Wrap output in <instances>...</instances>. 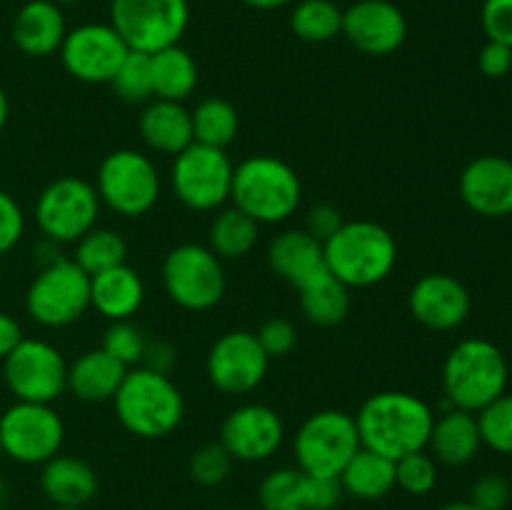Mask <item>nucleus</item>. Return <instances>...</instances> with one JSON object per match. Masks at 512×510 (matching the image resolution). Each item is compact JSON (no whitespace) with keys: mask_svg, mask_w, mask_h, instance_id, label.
<instances>
[{"mask_svg":"<svg viewBox=\"0 0 512 510\" xmlns=\"http://www.w3.org/2000/svg\"><path fill=\"white\" fill-rule=\"evenodd\" d=\"M25 308L45 328H65L90 308V275L75 260L58 258L45 263L28 285Z\"/></svg>","mask_w":512,"mask_h":510,"instance_id":"nucleus-6","label":"nucleus"},{"mask_svg":"<svg viewBox=\"0 0 512 510\" xmlns=\"http://www.w3.org/2000/svg\"><path fill=\"white\" fill-rule=\"evenodd\" d=\"M510 483L508 478L498 473H488L480 480H475L470 490V503L478 510H505L510 503Z\"/></svg>","mask_w":512,"mask_h":510,"instance_id":"nucleus-41","label":"nucleus"},{"mask_svg":"<svg viewBox=\"0 0 512 510\" xmlns=\"http://www.w3.org/2000/svg\"><path fill=\"white\" fill-rule=\"evenodd\" d=\"M20 340H23L20 323L13 318V315H8L0 310V360L8 358V355L18 348Z\"/></svg>","mask_w":512,"mask_h":510,"instance_id":"nucleus-47","label":"nucleus"},{"mask_svg":"<svg viewBox=\"0 0 512 510\" xmlns=\"http://www.w3.org/2000/svg\"><path fill=\"white\" fill-rule=\"evenodd\" d=\"M145 300V285L138 270L115 265L98 275H90V308L108 320H130Z\"/></svg>","mask_w":512,"mask_h":510,"instance_id":"nucleus-25","label":"nucleus"},{"mask_svg":"<svg viewBox=\"0 0 512 510\" xmlns=\"http://www.w3.org/2000/svg\"><path fill=\"white\" fill-rule=\"evenodd\" d=\"M233 510H248V508H233Z\"/></svg>","mask_w":512,"mask_h":510,"instance_id":"nucleus-56","label":"nucleus"},{"mask_svg":"<svg viewBox=\"0 0 512 510\" xmlns=\"http://www.w3.org/2000/svg\"><path fill=\"white\" fill-rule=\"evenodd\" d=\"M150 65H153L155 98L183 103L198 88V65L188 50L180 48V43L150 55Z\"/></svg>","mask_w":512,"mask_h":510,"instance_id":"nucleus-31","label":"nucleus"},{"mask_svg":"<svg viewBox=\"0 0 512 510\" xmlns=\"http://www.w3.org/2000/svg\"><path fill=\"white\" fill-rule=\"evenodd\" d=\"M125 255H128V245H125L123 235L110 228H93L75 243L73 260L88 275H98L115 265H123Z\"/></svg>","mask_w":512,"mask_h":510,"instance_id":"nucleus-35","label":"nucleus"},{"mask_svg":"<svg viewBox=\"0 0 512 510\" xmlns=\"http://www.w3.org/2000/svg\"><path fill=\"white\" fill-rule=\"evenodd\" d=\"M0 460H3V443H0Z\"/></svg>","mask_w":512,"mask_h":510,"instance_id":"nucleus-55","label":"nucleus"},{"mask_svg":"<svg viewBox=\"0 0 512 510\" xmlns=\"http://www.w3.org/2000/svg\"><path fill=\"white\" fill-rule=\"evenodd\" d=\"M8 115H10L8 95H5V90L0 88V130H3V128H5V123H8Z\"/></svg>","mask_w":512,"mask_h":510,"instance_id":"nucleus-50","label":"nucleus"},{"mask_svg":"<svg viewBox=\"0 0 512 510\" xmlns=\"http://www.w3.org/2000/svg\"><path fill=\"white\" fill-rule=\"evenodd\" d=\"M165 293L185 310H210L225 295V270L205 245L185 243L170 250L163 263Z\"/></svg>","mask_w":512,"mask_h":510,"instance_id":"nucleus-11","label":"nucleus"},{"mask_svg":"<svg viewBox=\"0 0 512 510\" xmlns=\"http://www.w3.org/2000/svg\"><path fill=\"white\" fill-rule=\"evenodd\" d=\"M260 223H255L250 215L240 208H225L210 223L208 248L218 255L220 260H240L255 248L258 243Z\"/></svg>","mask_w":512,"mask_h":510,"instance_id":"nucleus-32","label":"nucleus"},{"mask_svg":"<svg viewBox=\"0 0 512 510\" xmlns=\"http://www.w3.org/2000/svg\"><path fill=\"white\" fill-rule=\"evenodd\" d=\"M290 28L305 43H328L343 28V10L333 0H300L290 15Z\"/></svg>","mask_w":512,"mask_h":510,"instance_id":"nucleus-34","label":"nucleus"},{"mask_svg":"<svg viewBox=\"0 0 512 510\" xmlns=\"http://www.w3.org/2000/svg\"><path fill=\"white\" fill-rule=\"evenodd\" d=\"M358 450V425L353 415L343 410H320L310 415L295 435L298 468L315 478H340Z\"/></svg>","mask_w":512,"mask_h":510,"instance_id":"nucleus-8","label":"nucleus"},{"mask_svg":"<svg viewBox=\"0 0 512 510\" xmlns=\"http://www.w3.org/2000/svg\"><path fill=\"white\" fill-rule=\"evenodd\" d=\"M255 335H258L260 345L268 353V358H283V355H288L295 348V340H298L293 323L285 318L265 320Z\"/></svg>","mask_w":512,"mask_h":510,"instance_id":"nucleus-42","label":"nucleus"},{"mask_svg":"<svg viewBox=\"0 0 512 510\" xmlns=\"http://www.w3.org/2000/svg\"><path fill=\"white\" fill-rule=\"evenodd\" d=\"M508 388V360L503 350L483 338L455 345L443 365V390L450 408L480 413Z\"/></svg>","mask_w":512,"mask_h":510,"instance_id":"nucleus-4","label":"nucleus"},{"mask_svg":"<svg viewBox=\"0 0 512 510\" xmlns=\"http://www.w3.org/2000/svg\"><path fill=\"white\" fill-rule=\"evenodd\" d=\"M480 445H483V438H480L478 415L460 408L445 410L433 423V433L428 440L433 458L450 468L470 463L478 455Z\"/></svg>","mask_w":512,"mask_h":510,"instance_id":"nucleus-27","label":"nucleus"},{"mask_svg":"<svg viewBox=\"0 0 512 510\" xmlns=\"http://www.w3.org/2000/svg\"><path fill=\"white\" fill-rule=\"evenodd\" d=\"M115 415L128 433L155 440L173 433L185 415L183 395L168 373L153 368H130L113 395Z\"/></svg>","mask_w":512,"mask_h":510,"instance_id":"nucleus-2","label":"nucleus"},{"mask_svg":"<svg viewBox=\"0 0 512 510\" xmlns=\"http://www.w3.org/2000/svg\"><path fill=\"white\" fill-rule=\"evenodd\" d=\"M138 128L148 148L165 155H178L190 143H195L190 110L183 103H173V100H150L140 113Z\"/></svg>","mask_w":512,"mask_h":510,"instance_id":"nucleus-26","label":"nucleus"},{"mask_svg":"<svg viewBox=\"0 0 512 510\" xmlns=\"http://www.w3.org/2000/svg\"><path fill=\"white\" fill-rule=\"evenodd\" d=\"M130 48L110 23H85L65 33L63 68L83 83H110Z\"/></svg>","mask_w":512,"mask_h":510,"instance_id":"nucleus-15","label":"nucleus"},{"mask_svg":"<svg viewBox=\"0 0 512 510\" xmlns=\"http://www.w3.org/2000/svg\"><path fill=\"white\" fill-rule=\"evenodd\" d=\"M145 348H148V340H145L143 330L130 323V320H115L105 330L103 350H108L125 368H135L138 363H143Z\"/></svg>","mask_w":512,"mask_h":510,"instance_id":"nucleus-39","label":"nucleus"},{"mask_svg":"<svg viewBox=\"0 0 512 510\" xmlns=\"http://www.w3.org/2000/svg\"><path fill=\"white\" fill-rule=\"evenodd\" d=\"M480 438L495 453L512 455V395L503 393L478 413Z\"/></svg>","mask_w":512,"mask_h":510,"instance_id":"nucleus-37","label":"nucleus"},{"mask_svg":"<svg viewBox=\"0 0 512 510\" xmlns=\"http://www.w3.org/2000/svg\"><path fill=\"white\" fill-rule=\"evenodd\" d=\"M478 65H480V73L490 80H500L505 75H510L512 70V48L510 45L503 43H495V40H488L483 45L478 55Z\"/></svg>","mask_w":512,"mask_h":510,"instance_id":"nucleus-45","label":"nucleus"},{"mask_svg":"<svg viewBox=\"0 0 512 510\" xmlns=\"http://www.w3.org/2000/svg\"><path fill=\"white\" fill-rule=\"evenodd\" d=\"M345 35L355 50L365 55H390L408 38L405 13L390 0H358L343 10Z\"/></svg>","mask_w":512,"mask_h":510,"instance_id":"nucleus-17","label":"nucleus"},{"mask_svg":"<svg viewBox=\"0 0 512 510\" xmlns=\"http://www.w3.org/2000/svg\"><path fill=\"white\" fill-rule=\"evenodd\" d=\"M325 265L348 288H370L393 273L398 243L373 220L343 223L323 243Z\"/></svg>","mask_w":512,"mask_h":510,"instance_id":"nucleus-3","label":"nucleus"},{"mask_svg":"<svg viewBox=\"0 0 512 510\" xmlns=\"http://www.w3.org/2000/svg\"><path fill=\"white\" fill-rule=\"evenodd\" d=\"M8 498H10L8 483H5V480L0 478V510H5V503H8Z\"/></svg>","mask_w":512,"mask_h":510,"instance_id":"nucleus-51","label":"nucleus"},{"mask_svg":"<svg viewBox=\"0 0 512 510\" xmlns=\"http://www.w3.org/2000/svg\"><path fill=\"white\" fill-rule=\"evenodd\" d=\"M305 318L323 328L343 323L350 313V288L340 283L328 268L298 288Z\"/></svg>","mask_w":512,"mask_h":510,"instance_id":"nucleus-30","label":"nucleus"},{"mask_svg":"<svg viewBox=\"0 0 512 510\" xmlns=\"http://www.w3.org/2000/svg\"><path fill=\"white\" fill-rule=\"evenodd\" d=\"M190 23L188 0H110V25L130 50L158 53L178 45Z\"/></svg>","mask_w":512,"mask_h":510,"instance_id":"nucleus-7","label":"nucleus"},{"mask_svg":"<svg viewBox=\"0 0 512 510\" xmlns=\"http://www.w3.org/2000/svg\"><path fill=\"white\" fill-rule=\"evenodd\" d=\"M5 385L25 403L50 405L68 390V363L55 345L23 338L3 360Z\"/></svg>","mask_w":512,"mask_h":510,"instance_id":"nucleus-14","label":"nucleus"},{"mask_svg":"<svg viewBox=\"0 0 512 510\" xmlns=\"http://www.w3.org/2000/svg\"><path fill=\"white\" fill-rule=\"evenodd\" d=\"M233 170L228 153L213 145L190 143L175 155L173 188L175 195L190 210H215L230 198Z\"/></svg>","mask_w":512,"mask_h":510,"instance_id":"nucleus-13","label":"nucleus"},{"mask_svg":"<svg viewBox=\"0 0 512 510\" xmlns=\"http://www.w3.org/2000/svg\"><path fill=\"white\" fill-rule=\"evenodd\" d=\"M440 510H478V508H475V505L468 500V503H450Z\"/></svg>","mask_w":512,"mask_h":510,"instance_id":"nucleus-52","label":"nucleus"},{"mask_svg":"<svg viewBox=\"0 0 512 510\" xmlns=\"http://www.w3.org/2000/svg\"><path fill=\"white\" fill-rule=\"evenodd\" d=\"M65 15L53 0H28L13 20V43L30 58H45L63 45Z\"/></svg>","mask_w":512,"mask_h":510,"instance_id":"nucleus-22","label":"nucleus"},{"mask_svg":"<svg viewBox=\"0 0 512 510\" xmlns=\"http://www.w3.org/2000/svg\"><path fill=\"white\" fill-rule=\"evenodd\" d=\"M25 233V215L13 195L0 190V255L13 250Z\"/></svg>","mask_w":512,"mask_h":510,"instance_id":"nucleus-44","label":"nucleus"},{"mask_svg":"<svg viewBox=\"0 0 512 510\" xmlns=\"http://www.w3.org/2000/svg\"><path fill=\"white\" fill-rule=\"evenodd\" d=\"M53 3L63 8V5H73V3H78V0H53Z\"/></svg>","mask_w":512,"mask_h":510,"instance_id":"nucleus-53","label":"nucleus"},{"mask_svg":"<svg viewBox=\"0 0 512 510\" xmlns=\"http://www.w3.org/2000/svg\"><path fill=\"white\" fill-rule=\"evenodd\" d=\"M410 313L430 330H455L468 320L470 293L458 278L428 273L410 290Z\"/></svg>","mask_w":512,"mask_h":510,"instance_id":"nucleus-20","label":"nucleus"},{"mask_svg":"<svg viewBox=\"0 0 512 510\" xmlns=\"http://www.w3.org/2000/svg\"><path fill=\"white\" fill-rule=\"evenodd\" d=\"M433 423L430 405L405 390L370 395L355 415L360 445L390 460L428 448Z\"/></svg>","mask_w":512,"mask_h":510,"instance_id":"nucleus-1","label":"nucleus"},{"mask_svg":"<svg viewBox=\"0 0 512 510\" xmlns=\"http://www.w3.org/2000/svg\"><path fill=\"white\" fill-rule=\"evenodd\" d=\"M268 263L293 288H300V285H305L308 280H313L315 275L328 268L325 265L323 243L315 235H310L305 228L280 233L270 243Z\"/></svg>","mask_w":512,"mask_h":510,"instance_id":"nucleus-24","label":"nucleus"},{"mask_svg":"<svg viewBox=\"0 0 512 510\" xmlns=\"http://www.w3.org/2000/svg\"><path fill=\"white\" fill-rule=\"evenodd\" d=\"M100 198L88 180L63 175L53 180L35 203V223L50 243H78L95 228Z\"/></svg>","mask_w":512,"mask_h":510,"instance_id":"nucleus-10","label":"nucleus"},{"mask_svg":"<svg viewBox=\"0 0 512 510\" xmlns=\"http://www.w3.org/2000/svg\"><path fill=\"white\" fill-rule=\"evenodd\" d=\"M100 203L125 218H140L160 198V175L153 160L138 150H115L105 155L95 175Z\"/></svg>","mask_w":512,"mask_h":510,"instance_id":"nucleus-9","label":"nucleus"},{"mask_svg":"<svg viewBox=\"0 0 512 510\" xmlns=\"http://www.w3.org/2000/svg\"><path fill=\"white\" fill-rule=\"evenodd\" d=\"M480 20L488 40L512 48V0H485Z\"/></svg>","mask_w":512,"mask_h":510,"instance_id":"nucleus-43","label":"nucleus"},{"mask_svg":"<svg viewBox=\"0 0 512 510\" xmlns=\"http://www.w3.org/2000/svg\"><path fill=\"white\" fill-rule=\"evenodd\" d=\"M128 370L108 350H88L68 365V390L85 403H105L118 393Z\"/></svg>","mask_w":512,"mask_h":510,"instance_id":"nucleus-28","label":"nucleus"},{"mask_svg":"<svg viewBox=\"0 0 512 510\" xmlns=\"http://www.w3.org/2000/svg\"><path fill=\"white\" fill-rule=\"evenodd\" d=\"M40 488L58 508H83L98 495V475L85 460L58 453L43 463Z\"/></svg>","mask_w":512,"mask_h":510,"instance_id":"nucleus-23","label":"nucleus"},{"mask_svg":"<svg viewBox=\"0 0 512 510\" xmlns=\"http://www.w3.org/2000/svg\"><path fill=\"white\" fill-rule=\"evenodd\" d=\"M110 85H113L115 95L125 103H150L155 98L150 55L140 53V50H130L123 63H120L118 73L110 80Z\"/></svg>","mask_w":512,"mask_h":510,"instance_id":"nucleus-36","label":"nucleus"},{"mask_svg":"<svg viewBox=\"0 0 512 510\" xmlns=\"http://www.w3.org/2000/svg\"><path fill=\"white\" fill-rule=\"evenodd\" d=\"M243 3L255 10H278V8H285V5H290L293 0H243Z\"/></svg>","mask_w":512,"mask_h":510,"instance_id":"nucleus-49","label":"nucleus"},{"mask_svg":"<svg viewBox=\"0 0 512 510\" xmlns=\"http://www.w3.org/2000/svg\"><path fill=\"white\" fill-rule=\"evenodd\" d=\"M285 425L273 408L248 403L235 408L220 428V443L233 455V460L258 463L275 455L283 445Z\"/></svg>","mask_w":512,"mask_h":510,"instance_id":"nucleus-18","label":"nucleus"},{"mask_svg":"<svg viewBox=\"0 0 512 510\" xmlns=\"http://www.w3.org/2000/svg\"><path fill=\"white\" fill-rule=\"evenodd\" d=\"M65 425L50 405L18 403L0 415V443L3 455L23 465H43L60 453Z\"/></svg>","mask_w":512,"mask_h":510,"instance_id":"nucleus-12","label":"nucleus"},{"mask_svg":"<svg viewBox=\"0 0 512 510\" xmlns=\"http://www.w3.org/2000/svg\"><path fill=\"white\" fill-rule=\"evenodd\" d=\"M268 353L250 330H230L220 335L208 353V378L220 393L243 395L258 388L268 373Z\"/></svg>","mask_w":512,"mask_h":510,"instance_id":"nucleus-16","label":"nucleus"},{"mask_svg":"<svg viewBox=\"0 0 512 510\" xmlns=\"http://www.w3.org/2000/svg\"><path fill=\"white\" fill-rule=\"evenodd\" d=\"M193 118L195 143L213 145V148H228L235 140L240 128L238 110L233 103L223 98H208L190 113Z\"/></svg>","mask_w":512,"mask_h":510,"instance_id":"nucleus-33","label":"nucleus"},{"mask_svg":"<svg viewBox=\"0 0 512 510\" xmlns=\"http://www.w3.org/2000/svg\"><path fill=\"white\" fill-rule=\"evenodd\" d=\"M50 510H83V508H58V505H53Z\"/></svg>","mask_w":512,"mask_h":510,"instance_id":"nucleus-54","label":"nucleus"},{"mask_svg":"<svg viewBox=\"0 0 512 510\" xmlns=\"http://www.w3.org/2000/svg\"><path fill=\"white\" fill-rule=\"evenodd\" d=\"M343 223V215H340V210L335 208V205L320 203L308 213V225H305V230H308L310 235H315L320 243H325V240H328Z\"/></svg>","mask_w":512,"mask_h":510,"instance_id":"nucleus-46","label":"nucleus"},{"mask_svg":"<svg viewBox=\"0 0 512 510\" xmlns=\"http://www.w3.org/2000/svg\"><path fill=\"white\" fill-rule=\"evenodd\" d=\"M438 483V465L425 450L395 460V485L410 495H428Z\"/></svg>","mask_w":512,"mask_h":510,"instance_id":"nucleus-38","label":"nucleus"},{"mask_svg":"<svg viewBox=\"0 0 512 510\" xmlns=\"http://www.w3.org/2000/svg\"><path fill=\"white\" fill-rule=\"evenodd\" d=\"M230 200L255 223H283L298 210L303 185L285 160L253 155L235 165Z\"/></svg>","mask_w":512,"mask_h":510,"instance_id":"nucleus-5","label":"nucleus"},{"mask_svg":"<svg viewBox=\"0 0 512 510\" xmlns=\"http://www.w3.org/2000/svg\"><path fill=\"white\" fill-rule=\"evenodd\" d=\"M263 510H333L343 498L338 478H315L300 468H278L260 483Z\"/></svg>","mask_w":512,"mask_h":510,"instance_id":"nucleus-19","label":"nucleus"},{"mask_svg":"<svg viewBox=\"0 0 512 510\" xmlns=\"http://www.w3.org/2000/svg\"><path fill=\"white\" fill-rule=\"evenodd\" d=\"M173 360H175V350L170 348V345H165V343L150 345L148 343V348H145V358H143L145 368H153V370H158V373H168L170 365H173Z\"/></svg>","mask_w":512,"mask_h":510,"instance_id":"nucleus-48","label":"nucleus"},{"mask_svg":"<svg viewBox=\"0 0 512 510\" xmlns=\"http://www.w3.org/2000/svg\"><path fill=\"white\" fill-rule=\"evenodd\" d=\"M338 480L343 493L353 498L380 500L395 488V460L360 445Z\"/></svg>","mask_w":512,"mask_h":510,"instance_id":"nucleus-29","label":"nucleus"},{"mask_svg":"<svg viewBox=\"0 0 512 510\" xmlns=\"http://www.w3.org/2000/svg\"><path fill=\"white\" fill-rule=\"evenodd\" d=\"M0 275H3V268H0Z\"/></svg>","mask_w":512,"mask_h":510,"instance_id":"nucleus-57","label":"nucleus"},{"mask_svg":"<svg viewBox=\"0 0 512 510\" xmlns=\"http://www.w3.org/2000/svg\"><path fill=\"white\" fill-rule=\"evenodd\" d=\"M460 195L473 213L485 218L512 215V160L480 155L460 175Z\"/></svg>","mask_w":512,"mask_h":510,"instance_id":"nucleus-21","label":"nucleus"},{"mask_svg":"<svg viewBox=\"0 0 512 510\" xmlns=\"http://www.w3.org/2000/svg\"><path fill=\"white\" fill-rule=\"evenodd\" d=\"M233 468V455L223 448V443H210L195 450L190 458V475L195 483L205 485V488H215V485L225 483Z\"/></svg>","mask_w":512,"mask_h":510,"instance_id":"nucleus-40","label":"nucleus"}]
</instances>
